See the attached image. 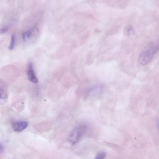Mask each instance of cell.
<instances>
[{
	"instance_id": "cell-5",
	"label": "cell",
	"mask_w": 159,
	"mask_h": 159,
	"mask_svg": "<svg viewBox=\"0 0 159 159\" xmlns=\"http://www.w3.org/2000/svg\"><path fill=\"white\" fill-rule=\"evenodd\" d=\"M0 94H1V99H5L7 97V91L5 87L3 84L2 86L0 87Z\"/></svg>"
},
{
	"instance_id": "cell-10",
	"label": "cell",
	"mask_w": 159,
	"mask_h": 159,
	"mask_svg": "<svg viewBox=\"0 0 159 159\" xmlns=\"http://www.w3.org/2000/svg\"><path fill=\"white\" fill-rule=\"evenodd\" d=\"M4 147L2 144H0V152L1 153H3L4 152Z\"/></svg>"
},
{
	"instance_id": "cell-9",
	"label": "cell",
	"mask_w": 159,
	"mask_h": 159,
	"mask_svg": "<svg viewBox=\"0 0 159 159\" xmlns=\"http://www.w3.org/2000/svg\"><path fill=\"white\" fill-rule=\"evenodd\" d=\"M128 32L129 34L133 33L134 32V30L133 28L131 26L129 27L128 28Z\"/></svg>"
},
{
	"instance_id": "cell-8",
	"label": "cell",
	"mask_w": 159,
	"mask_h": 159,
	"mask_svg": "<svg viewBox=\"0 0 159 159\" xmlns=\"http://www.w3.org/2000/svg\"><path fill=\"white\" fill-rule=\"evenodd\" d=\"M106 156V153L104 152H98L95 156V159H102L105 158Z\"/></svg>"
},
{
	"instance_id": "cell-3",
	"label": "cell",
	"mask_w": 159,
	"mask_h": 159,
	"mask_svg": "<svg viewBox=\"0 0 159 159\" xmlns=\"http://www.w3.org/2000/svg\"><path fill=\"white\" fill-rule=\"evenodd\" d=\"M27 73L28 78L29 81L34 83H38V79L34 73L33 64L31 62H30L28 64Z\"/></svg>"
},
{
	"instance_id": "cell-7",
	"label": "cell",
	"mask_w": 159,
	"mask_h": 159,
	"mask_svg": "<svg viewBox=\"0 0 159 159\" xmlns=\"http://www.w3.org/2000/svg\"><path fill=\"white\" fill-rule=\"evenodd\" d=\"M16 41L15 36V35H12L11 38L10 45L9 47V49L10 50H12L15 46Z\"/></svg>"
},
{
	"instance_id": "cell-11",
	"label": "cell",
	"mask_w": 159,
	"mask_h": 159,
	"mask_svg": "<svg viewBox=\"0 0 159 159\" xmlns=\"http://www.w3.org/2000/svg\"><path fill=\"white\" fill-rule=\"evenodd\" d=\"M157 125L159 132V119L157 120Z\"/></svg>"
},
{
	"instance_id": "cell-2",
	"label": "cell",
	"mask_w": 159,
	"mask_h": 159,
	"mask_svg": "<svg viewBox=\"0 0 159 159\" xmlns=\"http://www.w3.org/2000/svg\"><path fill=\"white\" fill-rule=\"evenodd\" d=\"M87 129L86 126L80 124L75 127L69 134L67 138L68 142L71 144H75L80 139Z\"/></svg>"
},
{
	"instance_id": "cell-6",
	"label": "cell",
	"mask_w": 159,
	"mask_h": 159,
	"mask_svg": "<svg viewBox=\"0 0 159 159\" xmlns=\"http://www.w3.org/2000/svg\"><path fill=\"white\" fill-rule=\"evenodd\" d=\"M33 33V30L30 29L24 32L22 34V38L25 41L28 39L30 38Z\"/></svg>"
},
{
	"instance_id": "cell-1",
	"label": "cell",
	"mask_w": 159,
	"mask_h": 159,
	"mask_svg": "<svg viewBox=\"0 0 159 159\" xmlns=\"http://www.w3.org/2000/svg\"><path fill=\"white\" fill-rule=\"evenodd\" d=\"M159 51V41L152 45L141 52L138 58L139 62L142 65L148 64Z\"/></svg>"
},
{
	"instance_id": "cell-4",
	"label": "cell",
	"mask_w": 159,
	"mask_h": 159,
	"mask_svg": "<svg viewBox=\"0 0 159 159\" xmlns=\"http://www.w3.org/2000/svg\"><path fill=\"white\" fill-rule=\"evenodd\" d=\"M28 125V122L25 121L21 120L16 121L12 124V127L15 131L21 132L25 129Z\"/></svg>"
}]
</instances>
